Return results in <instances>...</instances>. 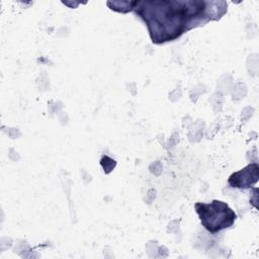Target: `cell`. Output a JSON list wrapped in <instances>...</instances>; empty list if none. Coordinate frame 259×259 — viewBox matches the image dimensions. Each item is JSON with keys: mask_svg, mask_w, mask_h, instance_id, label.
Wrapping results in <instances>:
<instances>
[{"mask_svg": "<svg viewBox=\"0 0 259 259\" xmlns=\"http://www.w3.org/2000/svg\"><path fill=\"white\" fill-rule=\"evenodd\" d=\"M259 178V166L257 163L249 164L245 168L233 173L228 182L232 187L249 188L255 184Z\"/></svg>", "mask_w": 259, "mask_h": 259, "instance_id": "obj_3", "label": "cell"}, {"mask_svg": "<svg viewBox=\"0 0 259 259\" xmlns=\"http://www.w3.org/2000/svg\"><path fill=\"white\" fill-rule=\"evenodd\" d=\"M135 5L133 9L146 22L155 44L173 40L202 18L210 19L205 1H142Z\"/></svg>", "mask_w": 259, "mask_h": 259, "instance_id": "obj_1", "label": "cell"}, {"mask_svg": "<svg viewBox=\"0 0 259 259\" xmlns=\"http://www.w3.org/2000/svg\"><path fill=\"white\" fill-rule=\"evenodd\" d=\"M194 208L202 227L211 234L231 227L237 219L236 212L226 202L217 199L208 203L196 202Z\"/></svg>", "mask_w": 259, "mask_h": 259, "instance_id": "obj_2", "label": "cell"}]
</instances>
